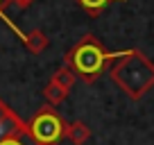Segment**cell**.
<instances>
[{
    "label": "cell",
    "instance_id": "52a82bcc",
    "mask_svg": "<svg viewBox=\"0 0 154 145\" xmlns=\"http://www.w3.org/2000/svg\"><path fill=\"white\" fill-rule=\"evenodd\" d=\"M68 93H70V91L61 88L59 84H54V82H48L45 88H43V97H45V102H48L50 106H59L68 97Z\"/></svg>",
    "mask_w": 154,
    "mask_h": 145
},
{
    "label": "cell",
    "instance_id": "7c38bea8",
    "mask_svg": "<svg viewBox=\"0 0 154 145\" xmlns=\"http://www.w3.org/2000/svg\"><path fill=\"white\" fill-rule=\"evenodd\" d=\"M9 2H14L18 9H27L29 5H34V0H9Z\"/></svg>",
    "mask_w": 154,
    "mask_h": 145
},
{
    "label": "cell",
    "instance_id": "ba28073f",
    "mask_svg": "<svg viewBox=\"0 0 154 145\" xmlns=\"http://www.w3.org/2000/svg\"><path fill=\"white\" fill-rule=\"evenodd\" d=\"M75 79H77V75H75V72H72L68 66H61V68H57V70L52 72L50 82H54V84H59L61 88L70 91V88H72V84H75Z\"/></svg>",
    "mask_w": 154,
    "mask_h": 145
},
{
    "label": "cell",
    "instance_id": "7a4b0ae2",
    "mask_svg": "<svg viewBox=\"0 0 154 145\" xmlns=\"http://www.w3.org/2000/svg\"><path fill=\"white\" fill-rule=\"evenodd\" d=\"M109 77L120 86V91H125L127 97L140 100L154 86V63L138 48H129L122 59L111 63Z\"/></svg>",
    "mask_w": 154,
    "mask_h": 145
},
{
    "label": "cell",
    "instance_id": "6da1fadb",
    "mask_svg": "<svg viewBox=\"0 0 154 145\" xmlns=\"http://www.w3.org/2000/svg\"><path fill=\"white\" fill-rule=\"evenodd\" d=\"M125 54H127V50L111 52L93 34H86V36H82V39L63 54V61H66L63 66H68L77 77L84 79L86 84H93L111 63H116L118 59L125 57Z\"/></svg>",
    "mask_w": 154,
    "mask_h": 145
},
{
    "label": "cell",
    "instance_id": "5b68a950",
    "mask_svg": "<svg viewBox=\"0 0 154 145\" xmlns=\"http://www.w3.org/2000/svg\"><path fill=\"white\" fill-rule=\"evenodd\" d=\"M23 45H25L32 54H41V52H45V50H48L50 39H48V34L41 32V29H29V32H25Z\"/></svg>",
    "mask_w": 154,
    "mask_h": 145
},
{
    "label": "cell",
    "instance_id": "9c48e42d",
    "mask_svg": "<svg viewBox=\"0 0 154 145\" xmlns=\"http://www.w3.org/2000/svg\"><path fill=\"white\" fill-rule=\"evenodd\" d=\"M75 2L82 7L84 11L97 16V14H102V11H104L106 5H111V2H127V0H75Z\"/></svg>",
    "mask_w": 154,
    "mask_h": 145
},
{
    "label": "cell",
    "instance_id": "30bf717a",
    "mask_svg": "<svg viewBox=\"0 0 154 145\" xmlns=\"http://www.w3.org/2000/svg\"><path fill=\"white\" fill-rule=\"evenodd\" d=\"M0 145H38V143L29 136L27 129H23V131H18V134L9 136V138H2V140H0Z\"/></svg>",
    "mask_w": 154,
    "mask_h": 145
},
{
    "label": "cell",
    "instance_id": "8fae6325",
    "mask_svg": "<svg viewBox=\"0 0 154 145\" xmlns=\"http://www.w3.org/2000/svg\"><path fill=\"white\" fill-rule=\"evenodd\" d=\"M7 2H9V0H0V20H2V23H5V25H7V27H9V29H11V32H14V34H16V36H18V39H20V41H23V39H25V32H23V29H20V27H18V25H16V23H14V20H11V18H9V16H7V11H5V7H7Z\"/></svg>",
    "mask_w": 154,
    "mask_h": 145
},
{
    "label": "cell",
    "instance_id": "8992f818",
    "mask_svg": "<svg viewBox=\"0 0 154 145\" xmlns=\"http://www.w3.org/2000/svg\"><path fill=\"white\" fill-rule=\"evenodd\" d=\"M66 138L70 140L72 145H84L88 138H91V129H88L86 122L75 120V122H70V125H68V129H66Z\"/></svg>",
    "mask_w": 154,
    "mask_h": 145
},
{
    "label": "cell",
    "instance_id": "277c9868",
    "mask_svg": "<svg viewBox=\"0 0 154 145\" xmlns=\"http://www.w3.org/2000/svg\"><path fill=\"white\" fill-rule=\"evenodd\" d=\"M23 129H27V122H25L5 100H0V140L9 138V136L18 134V131H23Z\"/></svg>",
    "mask_w": 154,
    "mask_h": 145
},
{
    "label": "cell",
    "instance_id": "3957f363",
    "mask_svg": "<svg viewBox=\"0 0 154 145\" xmlns=\"http://www.w3.org/2000/svg\"><path fill=\"white\" fill-rule=\"evenodd\" d=\"M66 129L68 122L50 104H43L27 120V131L38 145H59L66 138Z\"/></svg>",
    "mask_w": 154,
    "mask_h": 145
}]
</instances>
